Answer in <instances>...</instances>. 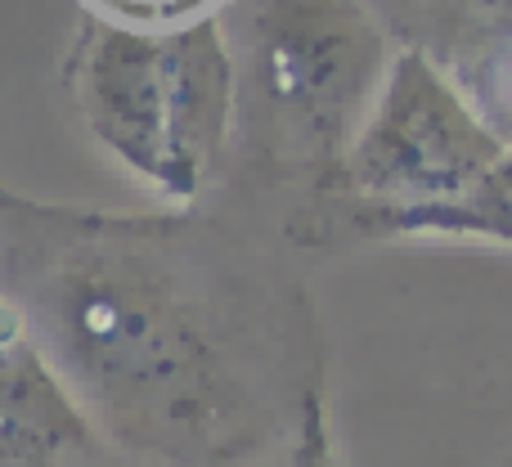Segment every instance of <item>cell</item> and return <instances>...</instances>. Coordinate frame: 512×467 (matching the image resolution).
<instances>
[{"label": "cell", "instance_id": "obj_1", "mask_svg": "<svg viewBox=\"0 0 512 467\" xmlns=\"http://www.w3.org/2000/svg\"><path fill=\"white\" fill-rule=\"evenodd\" d=\"M104 436L23 337L0 333V467H81Z\"/></svg>", "mask_w": 512, "mask_h": 467}]
</instances>
